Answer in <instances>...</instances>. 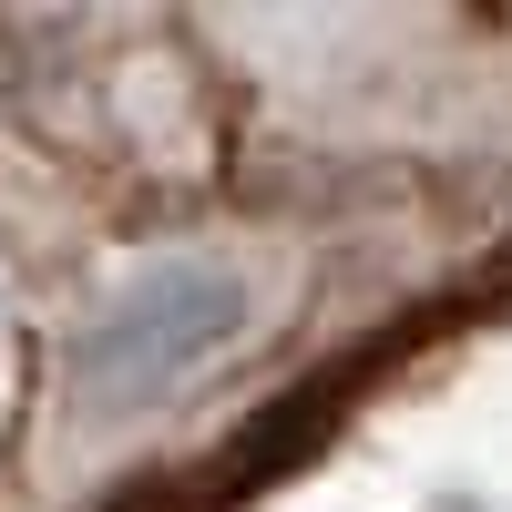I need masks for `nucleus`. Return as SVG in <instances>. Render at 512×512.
<instances>
[{"mask_svg": "<svg viewBox=\"0 0 512 512\" xmlns=\"http://www.w3.org/2000/svg\"><path fill=\"white\" fill-rule=\"evenodd\" d=\"M297 267L287 236L205 226V236H154L72 297L52 338V390H41V482L82 492L154 451L175 420H195L226 379L287 328Z\"/></svg>", "mask_w": 512, "mask_h": 512, "instance_id": "nucleus-1", "label": "nucleus"}, {"mask_svg": "<svg viewBox=\"0 0 512 512\" xmlns=\"http://www.w3.org/2000/svg\"><path fill=\"white\" fill-rule=\"evenodd\" d=\"M21 420V308H11V267H0V441Z\"/></svg>", "mask_w": 512, "mask_h": 512, "instance_id": "nucleus-2", "label": "nucleus"}]
</instances>
